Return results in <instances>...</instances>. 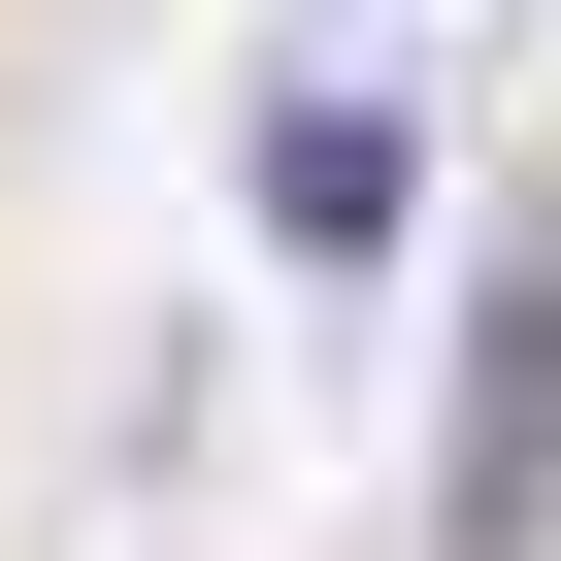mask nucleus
<instances>
[{
	"mask_svg": "<svg viewBox=\"0 0 561 561\" xmlns=\"http://www.w3.org/2000/svg\"><path fill=\"white\" fill-rule=\"evenodd\" d=\"M528 528H561V264L462 298V561H528Z\"/></svg>",
	"mask_w": 561,
	"mask_h": 561,
	"instance_id": "nucleus-1",
	"label": "nucleus"
},
{
	"mask_svg": "<svg viewBox=\"0 0 561 561\" xmlns=\"http://www.w3.org/2000/svg\"><path fill=\"white\" fill-rule=\"evenodd\" d=\"M264 231H298V264H397V133L298 100V133H264Z\"/></svg>",
	"mask_w": 561,
	"mask_h": 561,
	"instance_id": "nucleus-2",
	"label": "nucleus"
}]
</instances>
